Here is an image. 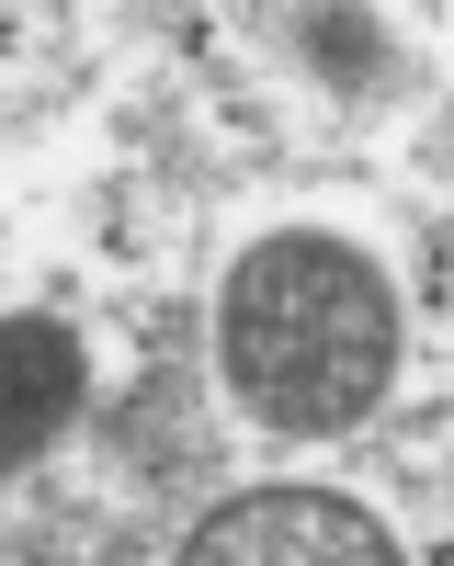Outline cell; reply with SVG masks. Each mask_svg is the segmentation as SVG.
<instances>
[{
	"label": "cell",
	"mask_w": 454,
	"mask_h": 566,
	"mask_svg": "<svg viewBox=\"0 0 454 566\" xmlns=\"http://www.w3.org/2000/svg\"><path fill=\"white\" fill-rule=\"evenodd\" d=\"M80 408H91V340L69 317H0V476L45 464Z\"/></svg>",
	"instance_id": "3957f363"
},
{
	"label": "cell",
	"mask_w": 454,
	"mask_h": 566,
	"mask_svg": "<svg viewBox=\"0 0 454 566\" xmlns=\"http://www.w3.org/2000/svg\"><path fill=\"white\" fill-rule=\"evenodd\" d=\"M216 374L261 431L341 442L398 386V283L330 227H272L216 295Z\"/></svg>",
	"instance_id": "6da1fadb"
},
{
	"label": "cell",
	"mask_w": 454,
	"mask_h": 566,
	"mask_svg": "<svg viewBox=\"0 0 454 566\" xmlns=\"http://www.w3.org/2000/svg\"><path fill=\"white\" fill-rule=\"evenodd\" d=\"M182 566H409V555L341 488H239L182 533Z\"/></svg>",
	"instance_id": "7a4b0ae2"
}]
</instances>
